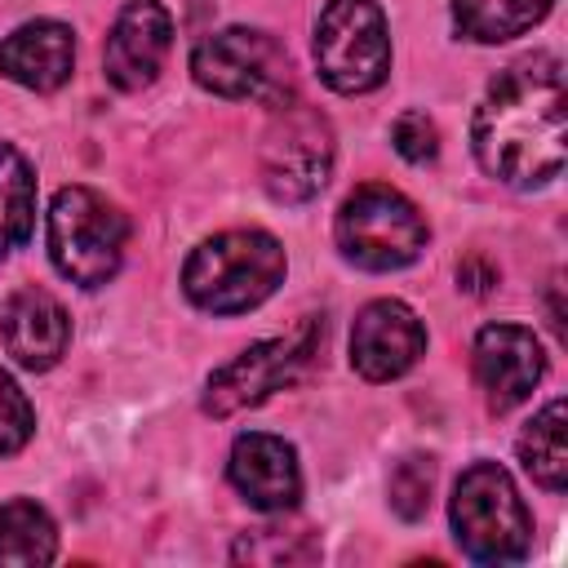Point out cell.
Masks as SVG:
<instances>
[{
  "label": "cell",
  "instance_id": "1",
  "mask_svg": "<svg viewBox=\"0 0 568 568\" xmlns=\"http://www.w3.org/2000/svg\"><path fill=\"white\" fill-rule=\"evenodd\" d=\"M470 146L484 173L506 186L532 191L564 173L568 106H564V62L555 53H524L484 89Z\"/></svg>",
  "mask_w": 568,
  "mask_h": 568
},
{
  "label": "cell",
  "instance_id": "2",
  "mask_svg": "<svg viewBox=\"0 0 568 568\" xmlns=\"http://www.w3.org/2000/svg\"><path fill=\"white\" fill-rule=\"evenodd\" d=\"M284 244L266 231H222L182 266V293L209 315H244L284 284Z\"/></svg>",
  "mask_w": 568,
  "mask_h": 568
},
{
  "label": "cell",
  "instance_id": "3",
  "mask_svg": "<svg viewBox=\"0 0 568 568\" xmlns=\"http://www.w3.org/2000/svg\"><path fill=\"white\" fill-rule=\"evenodd\" d=\"M453 537L475 564H519L532 546V515L497 462H475L453 484Z\"/></svg>",
  "mask_w": 568,
  "mask_h": 568
},
{
  "label": "cell",
  "instance_id": "4",
  "mask_svg": "<svg viewBox=\"0 0 568 568\" xmlns=\"http://www.w3.org/2000/svg\"><path fill=\"white\" fill-rule=\"evenodd\" d=\"M333 235H337V248L351 266L399 271V266L422 257L430 226L408 195H399L386 182H364L342 200Z\"/></svg>",
  "mask_w": 568,
  "mask_h": 568
},
{
  "label": "cell",
  "instance_id": "5",
  "mask_svg": "<svg viewBox=\"0 0 568 568\" xmlns=\"http://www.w3.org/2000/svg\"><path fill=\"white\" fill-rule=\"evenodd\" d=\"M129 222L93 186H62L49 204V257L62 280L102 288L124 262Z\"/></svg>",
  "mask_w": 568,
  "mask_h": 568
},
{
  "label": "cell",
  "instance_id": "6",
  "mask_svg": "<svg viewBox=\"0 0 568 568\" xmlns=\"http://www.w3.org/2000/svg\"><path fill=\"white\" fill-rule=\"evenodd\" d=\"M191 75L200 89L226 102L284 106L293 98L288 49L257 27H226L204 36L191 53Z\"/></svg>",
  "mask_w": 568,
  "mask_h": 568
},
{
  "label": "cell",
  "instance_id": "7",
  "mask_svg": "<svg viewBox=\"0 0 568 568\" xmlns=\"http://www.w3.org/2000/svg\"><path fill=\"white\" fill-rule=\"evenodd\" d=\"M324 337V320H297L288 333L266 337L244 346L235 359H226L222 368L209 373L204 382V413L209 417H235L244 408H257L262 399H271L275 390H284L288 382H297V373L315 359Z\"/></svg>",
  "mask_w": 568,
  "mask_h": 568
},
{
  "label": "cell",
  "instance_id": "8",
  "mask_svg": "<svg viewBox=\"0 0 568 568\" xmlns=\"http://www.w3.org/2000/svg\"><path fill=\"white\" fill-rule=\"evenodd\" d=\"M271 111L275 115L257 146L262 186L280 204L315 200L333 173V124L297 98H288L284 106H271Z\"/></svg>",
  "mask_w": 568,
  "mask_h": 568
},
{
  "label": "cell",
  "instance_id": "9",
  "mask_svg": "<svg viewBox=\"0 0 568 568\" xmlns=\"http://www.w3.org/2000/svg\"><path fill=\"white\" fill-rule=\"evenodd\" d=\"M315 67L337 93H368L390 75V36L377 0H328L315 22Z\"/></svg>",
  "mask_w": 568,
  "mask_h": 568
},
{
  "label": "cell",
  "instance_id": "10",
  "mask_svg": "<svg viewBox=\"0 0 568 568\" xmlns=\"http://www.w3.org/2000/svg\"><path fill=\"white\" fill-rule=\"evenodd\" d=\"M426 355V324L399 297L368 302L351 324V368L364 382H395Z\"/></svg>",
  "mask_w": 568,
  "mask_h": 568
},
{
  "label": "cell",
  "instance_id": "11",
  "mask_svg": "<svg viewBox=\"0 0 568 568\" xmlns=\"http://www.w3.org/2000/svg\"><path fill=\"white\" fill-rule=\"evenodd\" d=\"M475 382L493 413H510L546 373V351L524 324H484L475 333Z\"/></svg>",
  "mask_w": 568,
  "mask_h": 568
},
{
  "label": "cell",
  "instance_id": "12",
  "mask_svg": "<svg viewBox=\"0 0 568 568\" xmlns=\"http://www.w3.org/2000/svg\"><path fill=\"white\" fill-rule=\"evenodd\" d=\"M169 49H173L169 9L160 0H129L111 22L106 49H102V71L120 93H138L160 75Z\"/></svg>",
  "mask_w": 568,
  "mask_h": 568
},
{
  "label": "cell",
  "instance_id": "13",
  "mask_svg": "<svg viewBox=\"0 0 568 568\" xmlns=\"http://www.w3.org/2000/svg\"><path fill=\"white\" fill-rule=\"evenodd\" d=\"M226 475H231L235 493L262 515H284L302 497V466H297L293 444L280 435H266V430L235 435Z\"/></svg>",
  "mask_w": 568,
  "mask_h": 568
},
{
  "label": "cell",
  "instance_id": "14",
  "mask_svg": "<svg viewBox=\"0 0 568 568\" xmlns=\"http://www.w3.org/2000/svg\"><path fill=\"white\" fill-rule=\"evenodd\" d=\"M0 342L27 373H49L71 342V320L49 288H13L0 302Z\"/></svg>",
  "mask_w": 568,
  "mask_h": 568
},
{
  "label": "cell",
  "instance_id": "15",
  "mask_svg": "<svg viewBox=\"0 0 568 568\" xmlns=\"http://www.w3.org/2000/svg\"><path fill=\"white\" fill-rule=\"evenodd\" d=\"M71 71H75V36L67 22L36 18L0 40V75L22 89L53 93L71 80Z\"/></svg>",
  "mask_w": 568,
  "mask_h": 568
},
{
  "label": "cell",
  "instance_id": "16",
  "mask_svg": "<svg viewBox=\"0 0 568 568\" xmlns=\"http://www.w3.org/2000/svg\"><path fill=\"white\" fill-rule=\"evenodd\" d=\"M564 426H568V404L550 399L515 439V453H519L524 470L546 493H564L568 488V430Z\"/></svg>",
  "mask_w": 568,
  "mask_h": 568
},
{
  "label": "cell",
  "instance_id": "17",
  "mask_svg": "<svg viewBox=\"0 0 568 568\" xmlns=\"http://www.w3.org/2000/svg\"><path fill=\"white\" fill-rule=\"evenodd\" d=\"M550 9L555 0H453V27L475 44H501L532 31Z\"/></svg>",
  "mask_w": 568,
  "mask_h": 568
},
{
  "label": "cell",
  "instance_id": "18",
  "mask_svg": "<svg viewBox=\"0 0 568 568\" xmlns=\"http://www.w3.org/2000/svg\"><path fill=\"white\" fill-rule=\"evenodd\" d=\"M36 231V169L13 142H0V262Z\"/></svg>",
  "mask_w": 568,
  "mask_h": 568
},
{
  "label": "cell",
  "instance_id": "19",
  "mask_svg": "<svg viewBox=\"0 0 568 568\" xmlns=\"http://www.w3.org/2000/svg\"><path fill=\"white\" fill-rule=\"evenodd\" d=\"M53 555H58V528L49 510L27 497L4 501L0 506V564L36 568V564H53Z\"/></svg>",
  "mask_w": 568,
  "mask_h": 568
},
{
  "label": "cell",
  "instance_id": "20",
  "mask_svg": "<svg viewBox=\"0 0 568 568\" xmlns=\"http://www.w3.org/2000/svg\"><path fill=\"white\" fill-rule=\"evenodd\" d=\"M231 559L235 564H266V568H280V564H315L320 559V537L311 528H284V524L248 528V532L235 537Z\"/></svg>",
  "mask_w": 568,
  "mask_h": 568
},
{
  "label": "cell",
  "instance_id": "21",
  "mask_svg": "<svg viewBox=\"0 0 568 568\" xmlns=\"http://www.w3.org/2000/svg\"><path fill=\"white\" fill-rule=\"evenodd\" d=\"M430 488H435V462L430 457L413 453V457L395 462L390 488H386L390 493V510L399 519H422L430 510Z\"/></svg>",
  "mask_w": 568,
  "mask_h": 568
},
{
  "label": "cell",
  "instance_id": "22",
  "mask_svg": "<svg viewBox=\"0 0 568 568\" xmlns=\"http://www.w3.org/2000/svg\"><path fill=\"white\" fill-rule=\"evenodd\" d=\"M36 435V408L22 386L0 368V457H13Z\"/></svg>",
  "mask_w": 568,
  "mask_h": 568
},
{
  "label": "cell",
  "instance_id": "23",
  "mask_svg": "<svg viewBox=\"0 0 568 568\" xmlns=\"http://www.w3.org/2000/svg\"><path fill=\"white\" fill-rule=\"evenodd\" d=\"M390 146L408 160V164H430L439 155V129L426 111H404L390 124Z\"/></svg>",
  "mask_w": 568,
  "mask_h": 568
},
{
  "label": "cell",
  "instance_id": "24",
  "mask_svg": "<svg viewBox=\"0 0 568 568\" xmlns=\"http://www.w3.org/2000/svg\"><path fill=\"white\" fill-rule=\"evenodd\" d=\"M493 284H497V271H488L479 257H470V262L457 266V288H466V293H488Z\"/></svg>",
  "mask_w": 568,
  "mask_h": 568
}]
</instances>
